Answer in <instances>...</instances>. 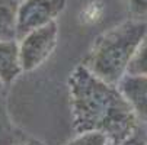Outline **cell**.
<instances>
[{
  "mask_svg": "<svg viewBox=\"0 0 147 145\" xmlns=\"http://www.w3.org/2000/svg\"><path fill=\"white\" fill-rule=\"evenodd\" d=\"M147 32V22L130 20L103 33L86 57L85 65L100 80L118 86Z\"/></svg>",
  "mask_w": 147,
  "mask_h": 145,
  "instance_id": "7a4b0ae2",
  "label": "cell"
},
{
  "mask_svg": "<svg viewBox=\"0 0 147 145\" xmlns=\"http://www.w3.org/2000/svg\"><path fill=\"white\" fill-rule=\"evenodd\" d=\"M69 87L77 135L98 132L109 145H119L140 129V119L118 86L100 80L83 64L70 74Z\"/></svg>",
  "mask_w": 147,
  "mask_h": 145,
  "instance_id": "6da1fadb",
  "label": "cell"
},
{
  "mask_svg": "<svg viewBox=\"0 0 147 145\" xmlns=\"http://www.w3.org/2000/svg\"><path fill=\"white\" fill-rule=\"evenodd\" d=\"M29 138L15 126L0 100V145H26Z\"/></svg>",
  "mask_w": 147,
  "mask_h": 145,
  "instance_id": "ba28073f",
  "label": "cell"
},
{
  "mask_svg": "<svg viewBox=\"0 0 147 145\" xmlns=\"http://www.w3.org/2000/svg\"><path fill=\"white\" fill-rule=\"evenodd\" d=\"M3 87H5V84L2 81H0V94H2V92H3Z\"/></svg>",
  "mask_w": 147,
  "mask_h": 145,
  "instance_id": "5bb4252c",
  "label": "cell"
},
{
  "mask_svg": "<svg viewBox=\"0 0 147 145\" xmlns=\"http://www.w3.org/2000/svg\"><path fill=\"white\" fill-rule=\"evenodd\" d=\"M67 0H24L18 7V41L44 28L64 12Z\"/></svg>",
  "mask_w": 147,
  "mask_h": 145,
  "instance_id": "277c9868",
  "label": "cell"
},
{
  "mask_svg": "<svg viewBox=\"0 0 147 145\" xmlns=\"http://www.w3.org/2000/svg\"><path fill=\"white\" fill-rule=\"evenodd\" d=\"M66 145H109V142H108L107 136L102 134L88 132V134L77 135L74 139H71Z\"/></svg>",
  "mask_w": 147,
  "mask_h": 145,
  "instance_id": "30bf717a",
  "label": "cell"
},
{
  "mask_svg": "<svg viewBox=\"0 0 147 145\" xmlns=\"http://www.w3.org/2000/svg\"><path fill=\"white\" fill-rule=\"evenodd\" d=\"M118 89L130 102L140 122H147V76L127 74L119 81Z\"/></svg>",
  "mask_w": 147,
  "mask_h": 145,
  "instance_id": "5b68a950",
  "label": "cell"
},
{
  "mask_svg": "<svg viewBox=\"0 0 147 145\" xmlns=\"http://www.w3.org/2000/svg\"><path fill=\"white\" fill-rule=\"evenodd\" d=\"M128 7L136 17L147 16V0H128Z\"/></svg>",
  "mask_w": 147,
  "mask_h": 145,
  "instance_id": "8fae6325",
  "label": "cell"
},
{
  "mask_svg": "<svg viewBox=\"0 0 147 145\" xmlns=\"http://www.w3.org/2000/svg\"><path fill=\"white\" fill-rule=\"evenodd\" d=\"M18 7L19 2L0 0V42L18 41Z\"/></svg>",
  "mask_w": 147,
  "mask_h": 145,
  "instance_id": "52a82bcc",
  "label": "cell"
},
{
  "mask_svg": "<svg viewBox=\"0 0 147 145\" xmlns=\"http://www.w3.org/2000/svg\"><path fill=\"white\" fill-rule=\"evenodd\" d=\"M26 145H44V144L41 142V141H36V139H29Z\"/></svg>",
  "mask_w": 147,
  "mask_h": 145,
  "instance_id": "4fadbf2b",
  "label": "cell"
},
{
  "mask_svg": "<svg viewBox=\"0 0 147 145\" xmlns=\"http://www.w3.org/2000/svg\"><path fill=\"white\" fill-rule=\"evenodd\" d=\"M119 145H147V138H146V128L140 126V129L127 141H124Z\"/></svg>",
  "mask_w": 147,
  "mask_h": 145,
  "instance_id": "7c38bea8",
  "label": "cell"
},
{
  "mask_svg": "<svg viewBox=\"0 0 147 145\" xmlns=\"http://www.w3.org/2000/svg\"><path fill=\"white\" fill-rule=\"evenodd\" d=\"M15 2H19L20 3V2H24V0H15Z\"/></svg>",
  "mask_w": 147,
  "mask_h": 145,
  "instance_id": "9a60e30c",
  "label": "cell"
},
{
  "mask_svg": "<svg viewBox=\"0 0 147 145\" xmlns=\"http://www.w3.org/2000/svg\"><path fill=\"white\" fill-rule=\"evenodd\" d=\"M127 74L130 76H147V32L128 67Z\"/></svg>",
  "mask_w": 147,
  "mask_h": 145,
  "instance_id": "9c48e42d",
  "label": "cell"
},
{
  "mask_svg": "<svg viewBox=\"0 0 147 145\" xmlns=\"http://www.w3.org/2000/svg\"><path fill=\"white\" fill-rule=\"evenodd\" d=\"M58 25L53 22L44 28L32 31L19 41V55L22 71H32L44 64L57 47Z\"/></svg>",
  "mask_w": 147,
  "mask_h": 145,
  "instance_id": "3957f363",
  "label": "cell"
},
{
  "mask_svg": "<svg viewBox=\"0 0 147 145\" xmlns=\"http://www.w3.org/2000/svg\"><path fill=\"white\" fill-rule=\"evenodd\" d=\"M22 71L18 41L0 42V81L3 84L12 83Z\"/></svg>",
  "mask_w": 147,
  "mask_h": 145,
  "instance_id": "8992f818",
  "label": "cell"
},
{
  "mask_svg": "<svg viewBox=\"0 0 147 145\" xmlns=\"http://www.w3.org/2000/svg\"><path fill=\"white\" fill-rule=\"evenodd\" d=\"M146 138H147V126H146Z\"/></svg>",
  "mask_w": 147,
  "mask_h": 145,
  "instance_id": "2e32d148",
  "label": "cell"
}]
</instances>
